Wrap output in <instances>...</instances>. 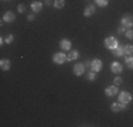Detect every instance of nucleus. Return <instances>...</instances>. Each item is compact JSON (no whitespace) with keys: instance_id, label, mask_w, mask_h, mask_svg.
I'll return each instance as SVG.
<instances>
[{"instance_id":"1","label":"nucleus","mask_w":133,"mask_h":127,"mask_svg":"<svg viewBox=\"0 0 133 127\" xmlns=\"http://www.w3.org/2000/svg\"><path fill=\"white\" fill-rule=\"evenodd\" d=\"M103 44H105V48H106V50H110V51H112V50H115L116 47L119 45V41L116 40L115 37H106V38H105V43H103Z\"/></svg>"},{"instance_id":"2","label":"nucleus","mask_w":133,"mask_h":127,"mask_svg":"<svg viewBox=\"0 0 133 127\" xmlns=\"http://www.w3.org/2000/svg\"><path fill=\"white\" fill-rule=\"evenodd\" d=\"M65 61H66V55H65L64 51H61V52H55L52 55V62L57 64V65H62Z\"/></svg>"},{"instance_id":"3","label":"nucleus","mask_w":133,"mask_h":127,"mask_svg":"<svg viewBox=\"0 0 133 127\" xmlns=\"http://www.w3.org/2000/svg\"><path fill=\"white\" fill-rule=\"evenodd\" d=\"M120 24L125 25L126 28H133V16H130V14L123 16L122 20H120Z\"/></svg>"},{"instance_id":"4","label":"nucleus","mask_w":133,"mask_h":127,"mask_svg":"<svg viewBox=\"0 0 133 127\" xmlns=\"http://www.w3.org/2000/svg\"><path fill=\"white\" fill-rule=\"evenodd\" d=\"M102 66H103V64L101 59H92V64H91V71H94V72H101L102 71Z\"/></svg>"},{"instance_id":"5","label":"nucleus","mask_w":133,"mask_h":127,"mask_svg":"<svg viewBox=\"0 0 133 127\" xmlns=\"http://www.w3.org/2000/svg\"><path fill=\"white\" fill-rule=\"evenodd\" d=\"M126 109H128V104H126V103H120V102H116V103H113L112 106H110V110H112L113 113L122 112V110H126Z\"/></svg>"},{"instance_id":"6","label":"nucleus","mask_w":133,"mask_h":127,"mask_svg":"<svg viewBox=\"0 0 133 127\" xmlns=\"http://www.w3.org/2000/svg\"><path fill=\"white\" fill-rule=\"evenodd\" d=\"M120 103H126V104H129L132 102V95L129 93V92H122V93H119V100Z\"/></svg>"},{"instance_id":"7","label":"nucleus","mask_w":133,"mask_h":127,"mask_svg":"<svg viewBox=\"0 0 133 127\" xmlns=\"http://www.w3.org/2000/svg\"><path fill=\"white\" fill-rule=\"evenodd\" d=\"M105 95L108 97H113V96H116V95H119L118 86H116V85H113V86H108L105 89Z\"/></svg>"},{"instance_id":"8","label":"nucleus","mask_w":133,"mask_h":127,"mask_svg":"<svg viewBox=\"0 0 133 127\" xmlns=\"http://www.w3.org/2000/svg\"><path fill=\"white\" fill-rule=\"evenodd\" d=\"M14 20H16V14L13 11H6L3 14V18H2L3 23H13Z\"/></svg>"},{"instance_id":"9","label":"nucleus","mask_w":133,"mask_h":127,"mask_svg":"<svg viewBox=\"0 0 133 127\" xmlns=\"http://www.w3.org/2000/svg\"><path fill=\"white\" fill-rule=\"evenodd\" d=\"M72 72H74V75H77V76L84 75L85 65H84V64H77V65H74V66H72Z\"/></svg>"},{"instance_id":"10","label":"nucleus","mask_w":133,"mask_h":127,"mask_svg":"<svg viewBox=\"0 0 133 127\" xmlns=\"http://www.w3.org/2000/svg\"><path fill=\"white\" fill-rule=\"evenodd\" d=\"M71 45H72V43L69 40H66V38H62L59 41V48H61V51H71Z\"/></svg>"},{"instance_id":"11","label":"nucleus","mask_w":133,"mask_h":127,"mask_svg":"<svg viewBox=\"0 0 133 127\" xmlns=\"http://www.w3.org/2000/svg\"><path fill=\"white\" fill-rule=\"evenodd\" d=\"M95 13H96V4H89V6L85 7L84 16H85V17H91V16H94Z\"/></svg>"},{"instance_id":"12","label":"nucleus","mask_w":133,"mask_h":127,"mask_svg":"<svg viewBox=\"0 0 133 127\" xmlns=\"http://www.w3.org/2000/svg\"><path fill=\"white\" fill-rule=\"evenodd\" d=\"M110 71L113 72V74H122V71H123V66H122V64L120 62H112L110 64Z\"/></svg>"},{"instance_id":"13","label":"nucleus","mask_w":133,"mask_h":127,"mask_svg":"<svg viewBox=\"0 0 133 127\" xmlns=\"http://www.w3.org/2000/svg\"><path fill=\"white\" fill-rule=\"evenodd\" d=\"M78 58H79V52H78L77 50H71L69 54L66 55V61L68 62H72V61H75V59H78Z\"/></svg>"},{"instance_id":"14","label":"nucleus","mask_w":133,"mask_h":127,"mask_svg":"<svg viewBox=\"0 0 133 127\" xmlns=\"http://www.w3.org/2000/svg\"><path fill=\"white\" fill-rule=\"evenodd\" d=\"M31 11H34V13H40L41 10H43V3L38 2V0H36V2H33L31 3Z\"/></svg>"},{"instance_id":"15","label":"nucleus","mask_w":133,"mask_h":127,"mask_svg":"<svg viewBox=\"0 0 133 127\" xmlns=\"http://www.w3.org/2000/svg\"><path fill=\"white\" fill-rule=\"evenodd\" d=\"M112 54H113V57H116V58H119V57L125 55V51H123V47L119 44V45L116 47L115 50H112Z\"/></svg>"},{"instance_id":"16","label":"nucleus","mask_w":133,"mask_h":127,"mask_svg":"<svg viewBox=\"0 0 133 127\" xmlns=\"http://www.w3.org/2000/svg\"><path fill=\"white\" fill-rule=\"evenodd\" d=\"M11 66V62L9 61V59H2L0 61V68H2V71H9Z\"/></svg>"},{"instance_id":"17","label":"nucleus","mask_w":133,"mask_h":127,"mask_svg":"<svg viewBox=\"0 0 133 127\" xmlns=\"http://www.w3.org/2000/svg\"><path fill=\"white\" fill-rule=\"evenodd\" d=\"M123 51H125L126 57H133V45H129V44L123 45Z\"/></svg>"},{"instance_id":"18","label":"nucleus","mask_w":133,"mask_h":127,"mask_svg":"<svg viewBox=\"0 0 133 127\" xmlns=\"http://www.w3.org/2000/svg\"><path fill=\"white\" fill-rule=\"evenodd\" d=\"M54 7L55 9L65 7V0H54Z\"/></svg>"},{"instance_id":"19","label":"nucleus","mask_w":133,"mask_h":127,"mask_svg":"<svg viewBox=\"0 0 133 127\" xmlns=\"http://www.w3.org/2000/svg\"><path fill=\"white\" fill-rule=\"evenodd\" d=\"M126 66H128L129 69H133V57H126Z\"/></svg>"},{"instance_id":"20","label":"nucleus","mask_w":133,"mask_h":127,"mask_svg":"<svg viewBox=\"0 0 133 127\" xmlns=\"http://www.w3.org/2000/svg\"><path fill=\"white\" fill-rule=\"evenodd\" d=\"M109 0H95V4L99 6V7H106Z\"/></svg>"},{"instance_id":"21","label":"nucleus","mask_w":133,"mask_h":127,"mask_svg":"<svg viewBox=\"0 0 133 127\" xmlns=\"http://www.w3.org/2000/svg\"><path fill=\"white\" fill-rule=\"evenodd\" d=\"M87 79H88L89 82H94L95 79H96V72H94V71L88 72V76H87Z\"/></svg>"},{"instance_id":"22","label":"nucleus","mask_w":133,"mask_h":127,"mask_svg":"<svg viewBox=\"0 0 133 127\" xmlns=\"http://www.w3.org/2000/svg\"><path fill=\"white\" fill-rule=\"evenodd\" d=\"M125 36H126L128 40H133V28H128L126 33H125Z\"/></svg>"},{"instance_id":"23","label":"nucleus","mask_w":133,"mask_h":127,"mask_svg":"<svg viewBox=\"0 0 133 127\" xmlns=\"http://www.w3.org/2000/svg\"><path fill=\"white\" fill-rule=\"evenodd\" d=\"M13 41H14V37H13V34H9V36L4 38V43H6V44H11Z\"/></svg>"},{"instance_id":"24","label":"nucleus","mask_w":133,"mask_h":127,"mask_svg":"<svg viewBox=\"0 0 133 127\" xmlns=\"http://www.w3.org/2000/svg\"><path fill=\"white\" fill-rule=\"evenodd\" d=\"M113 83H115L116 86H119V85H122V78H120V76H116V78L113 79Z\"/></svg>"},{"instance_id":"25","label":"nucleus","mask_w":133,"mask_h":127,"mask_svg":"<svg viewBox=\"0 0 133 127\" xmlns=\"http://www.w3.org/2000/svg\"><path fill=\"white\" fill-rule=\"evenodd\" d=\"M126 30H128V28H126L125 25L120 24V27L118 28V33H119V34H125V33H126Z\"/></svg>"},{"instance_id":"26","label":"nucleus","mask_w":133,"mask_h":127,"mask_svg":"<svg viewBox=\"0 0 133 127\" xmlns=\"http://www.w3.org/2000/svg\"><path fill=\"white\" fill-rule=\"evenodd\" d=\"M17 10L20 13H24V11H26V6H24V4H18L17 6Z\"/></svg>"},{"instance_id":"27","label":"nucleus","mask_w":133,"mask_h":127,"mask_svg":"<svg viewBox=\"0 0 133 127\" xmlns=\"http://www.w3.org/2000/svg\"><path fill=\"white\" fill-rule=\"evenodd\" d=\"M27 20L28 21H34V20H36V16H34V14H28L27 16Z\"/></svg>"},{"instance_id":"28","label":"nucleus","mask_w":133,"mask_h":127,"mask_svg":"<svg viewBox=\"0 0 133 127\" xmlns=\"http://www.w3.org/2000/svg\"><path fill=\"white\" fill-rule=\"evenodd\" d=\"M91 64H92V61H85V62H84L85 68H91Z\"/></svg>"},{"instance_id":"29","label":"nucleus","mask_w":133,"mask_h":127,"mask_svg":"<svg viewBox=\"0 0 133 127\" xmlns=\"http://www.w3.org/2000/svg\"><path fill=\"white\" fill-rule=\"evenodd\" d=\"M44 2H45L47 6H52L54 4V0H44Z\"/></svg>"},{"instance_id":"30","label":"nucleus","mask_w":133,"mask_h":127,"mask_svg":"<svg viewBox=\"0 0 133 127\" xmlns=\"http://www.w3.org/2000/svg\"><path fill=\"white\" fill-rule=\"evenodd\" d=\"M3 2H9V0H3Z\"/></svg>"}]
</instances>
